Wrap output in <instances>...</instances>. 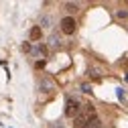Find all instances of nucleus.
<instances>
[{
	"instance_id": "nucleus-1",
	"label": "nucleus",
	"mask_w": 128,
	"mask_h": 128,
	"mask_svg": "<svg viewBox=\"0 0 128 128\" xmlns=\"http://www.w3.org/2000/svg\"><path fill=\"white\" fill-rule=\"evenodd\" d=\"M59 24H61V30H63L65 35H73V33H75V28H77L73 16H65V18H61Z\"/></svg>"
},
{
	"instance_id": "nucleus-2",
	"label": "nucleus",
	"mask_w": 128,
	"mask_h": 128,
	"mask_svg": "<svg viewBox=\"0 0 128 128\" xmlns=\"http://www.w3.org/2000/svg\"><path fill=\"white\" fill-rule=\"evenodd\" d=\"M65 114L69 118H75L79 114V102L73 100V98H67V104H65Z\"/></svg>"
},
{
	"instance_id": "nucleus-3",
	"label": "nucleus",
	"mask_w": 128,
	"mask_h": 128,
	"mask_svg": "<svg viewBox=\"0 0 128 128\" xmlns=\"http://www.w3.org/2000/svg\"><path fill=\"white\" fill-rule=\"evenodd\" d=\"M39 90H41V92H45V94H51V92L55 90V84L51 82V79H43V82L39 84Z\"/></svg>"
},
{
	"instance_id": "nucleus-4",
	"label": "nucleus",
	"mask_w": 128,
	"mask_h": 128,
	"mask_svg": "<svg viewBox=\"0 0 128 128\" xmlns=\"http://www.w3.org/2000/svg\"><path fill=\"white\" fill-rule=\"evenodd\" d=\"M88 120H90V118H86V116H79V114H77V116H75V120H73V126H75V128H86Z\"/></svg>"
},
{
	"instance_id": "nucleus-5",
	"label": "nucleus",
	"mask_w": 128,
	"mask_h": 128,
	"mask_svg": "<svg viewBox=\"0 0 128 128\" xmlns=\"http://www.w3.org/2000/svg\"><path fill=\"white\" fill-rule=\"evenodd\" d=\"M41 35H43V30H41V26H33V28H30V33H28L30 41H39V39H41Z\"/></svg>"
},
{
	"instance_id": "nucleus-6",
	"label": "nucleus",
	"mask_w": 128,
	"mask_h": 128,
	"mask_svg": "<svg viewBox=\"0 0 128 128\" xmlns=\"http://www.w3.org/2000/svg\"><path fill=\"white\" fill-rule=\"evenodd\" d=\"M49 45H51V47H59V45H61V39H59V37L53 33V35L49 37Z\"/></svg>"
},
{
	"instance_id": "nucleus-7",
	"label": "nucleus",
	"mask_w": 128,
	"mask_h": 128,
	"mask_svg": "<svg viewBox=\"0 0 128 128\" xmlns=\"http://www.w3.org/2000/svg\"><path fill=\"white\" fill-rule=\"evenodd\" d=\"M65 8H67V12H75V10H77V4H75V2H67Z\"/></svg>"
},
{
	"instance_id": "nucleus-8",
	"label": "nucleus",
	"mask_w": 128,
	"mask_h": 128,
	"mask_svg": "<svg viewBox=\"0 0 128 128\" xmlns=\"http://www.w3.org/2000/svg\"><path fill=\"white\" fill-rule=\"evenodd\" d=\"M90 73H92L94 79H100V77H102V75H100V69H90Z\"/></svg>"
},
{
	"instance_id": "nucleus-9",
	"label": "nucleus",
	"mask_w": 128,
	"mask_h": 128,
	"mask_svg": "<svg viewBox=\"0 0 128 128\" xmlns=\"http://www.w3.org/2000/svg\"><path fill=\"white\" fill-rule=\"evenodd\" d=\"M82 92H84V94H90V92H92V86H90V84H82Z\"/></svg>"
},
{
	"instance_id": "nucleus-10",
	"label": "nucleus",
	"mask_w": 128,
	"mask_h": 128,
	"mask_svg": "<svg viewBox=\"0 0 128 128\" xmlns=\"http://www.w3.org/2000/svg\"><path fill=\"white\" fill-rule=\"evenodd\" d=\"M118 98H120L122 102L126 100V92H124V90H118Z\"/></svg>"
},
{
	"instance_id": "nucleus-11",
	"label": "nucleus",
	"mask_w": 128,
	"mask_h": 128,
	"mask_svg": "<svg viewBox=\"0 0 128 128\" xmlns=\"http://www.w3.org/2000/svg\"><path fill=\"white\" fill-rule=\"evenodd\" d=\"M118 18H126V10H118Z\"/></svg>"
},
{
	"instance_id": "nucleus-12",
	"label": "nucleus",
	"mask_w": 128,
	"mask_h": 128,
	"mask_svg": "<svg viewBox=\"0 0 128 128\" xmlns=\"http://www.w3.org/2000/svg\"><path fill=\"white\" fill-rule=\"evenodd\" d=\"M22 51H24V53H28V51H30V45H28V43H24V45H22Z\"/></svg>"
}]
</instances>
